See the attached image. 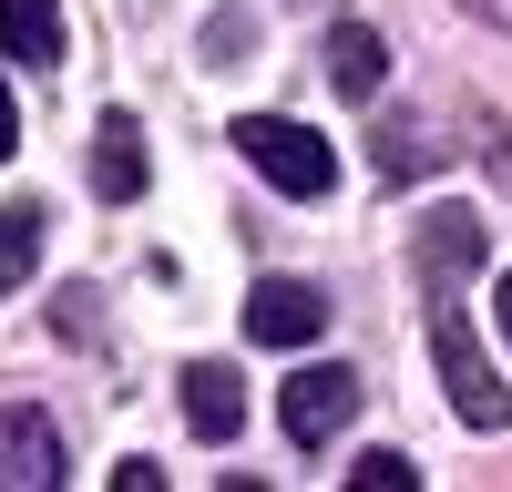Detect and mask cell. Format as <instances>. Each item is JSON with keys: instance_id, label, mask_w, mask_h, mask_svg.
<instances>
[{"instance_id": "obj_4", "label": "cell", "mask_w": 512, "mask_h": 492, "mask_svg": "<svg viewBox=\"0 0 512 492\" xmlns=\"http://www.w3.org/2000/svg\"><path fill=\"white\" fill-rule=\"evenodd\" d=\"M328 328V298L308 277H256V298H246V339L256 349H308Z\"/></svg>"}, {"instance_id": "obj_14", "label": "cell", "mask_w": 512, "mask_h": 492, "mask_svg": "<svg viewBox=\"0 0 512 492\" xmlns=\"http://www.w3.org/2000/svg\"><path fill=\"white\" fill-rule=\"evenodd\" d=\"M410 482H420V472L400 462V451H369V462L349 472V492H410Z\"/></svg>"}, {"instance_id": "obj_9", "label": "cell", "mask_w": 512, "mask_h": 492, "mask_svg": "<svg viewBox=\"0 0 512 492\" xmlns=\"http://www.w3.org/2000/svg\"><path fill=\"white\" fill-rule=\"evenodd\" d=\"M0 52L31 72H62V0H0Z\"/></svg>"}, {"instance_id": "obj_1", "label": "cell", "mask_w": 512, "mask_h": 492, "mask_svg": "<svg viewBox=\"0 0 512 492\" xmlns=\"http://www.w3.org/2000/svg\"><path fill=\"white\" fill-rule=\"evenodd\" d=\"M256 175H267L277 195H328L338 185V154H328V134H308V123H287V113H246L236 134H226Z\"/></svg>"}, {"instance_id": "obj_8", "label": "cell", "mask_w": 512, "mask_h": 492, "mask_svg": "<svg viewBox=\"0 0 512 492\" xmlns=\"http://www.w3.org/2000/svg\"><path fill=\"white\" fill-rule=\"evenodd\" d=\"M185 431L195 441H236L246 431V380H236V369H216V359L185 369Z\"/></svg>"}, {"instance_id": "obj_7", "label": "cell", "mask_w": 512, "mask_h": 492, "mask_svg": "<svg viewBox=\"0 0 512 492\" xmlns=\"http://www.w3.org/2000/svg\"><path fill=\"white\" fill-rule=\"evenodd\" d=\"M410 257H420V287H431V298H451V287L482 267V226H472V216H420Z\"/></svg>"}, {"instance_id": "obj_15", "label": "cell", "mask_w": 512, "mask_h": 492, "mask_svg": "<svg viewBox=\"0 0 512 492\" xmlns=\"http://www.w3.org/2000/svg\"><path fill=\"white\" fill-rule=\"evenodd\" d=\"M21 154V113H11V82H0V164Z\"/></svg>"}, {"instance_id": "obj_2", "label": "cell", "mask_w": 512, "mask_h": 492, "mask_svg": "<svg viewBox=\"0 0 512 492\" xmlns=\"http://www.w3.org/2000/svg\"><path fill=\"white\" fill-rule=\"evenodd\" d=\"M431 359H441V390H451V410H461V431H512V390H502V369L482 359V339H472L461 318L431 328Z\"/></svg>"}, {"instance_id": "obj_12", "label": "cell", "mask_w": 512, "mask_h": 492, "mask_svg": "<svg viewBox=\"0 0 512 492\" xmlns=\"http://www.w3.org/2000/svg\"><path fill=\"white\" fill-rule=\"evenodd\" d=\"M41 226H52L41 205H11V216H0V298H11V287L31 277V257H41Z\"/></svg>"}, {"instance_id": "obj_13", "label": "cell", "mask_w": 512, "mask_h": 492, "mask_svg": "<svg viewBox=\"0 0 512 492\" xmlns=\"http://www.w3.org/2000/svg\"><path fill=\"white\" fill-rule=\"evenodd\" d=\"M256 52V21L246 11H216V21H205V62H246Z\"/></svg>"}, {"instance_id": "obj_16", "label": "cell", "mask_w": 512, "mask_h": 492, "mask_svg": "<svg viewBox=\"0 0 512 492\" xmlns=\"http://www.w3.org/2000/svg\"><path fill=\"white\" fill-rule=\"evenodd\" d=\"M472 21H492V31H512V0H461Z\"/></svg>"}, {"instance_id": "obj_10", "label": "cell", "mask_w": 512, "mask_h": 492, "mask_svg": "<svg viewBox=\"0 0 512 492\" xmlns=\"http://www.w3.org/2000/svg\"><path fill=\"white\" fill-rule=\"evenodd\" d=\"M379 72H390L379 31H369V21H338V31H328V82H338L349 103H369V93H379Z\"/></svg>"}, {"instance_id": "obj_11", "label": "cell", "mask_w": 512, "mask_h": 492, "mask_svg": "<svg viewBox=\"0 0 512 492\" xmlns=\"http://www.w3.org/2000/svg\"><path fill=\"white\" fill-rule=\"evenodd\" d=\"M379 175H390V185H410V175H431V164H441V144L431 134H420V123H379Z\"/></svg>"}, {"instance_id": "obj_17", "label": "cell", "mask_w": 512, "mask_h": 492, "mask_svg": "<svg viewBox=\"0 0 512 492\" xmlns=\"http://www.w3.org/2000/svg\"><path fill=\"white\" fill-rule=\"evenodd\" d=\"M502 339H512V277H502Z\"/></svg>"}, {"instance_id": "obj_6", "label": "cell", "mask_w": 512, "mask_h": 492, "mask_svg": "<svg viewBox=\"0 0 512 492\" xmlns=\"http://www.w3.org/2000/svg\"><path fill=\"white\" fill-rule=\"evenodd\" d=\"M144 175H154L144 123H134V113H103V123H93V195H103V205H134Z\"/></svg>"}, {"instance_id": "obj_5", "label": "cell", "mask_w": 512, "mask_h": 492, "mask_svg": "<svg viewBox=\"0 0 512 492\" xmlns=\"http://www.w3.org/2000/svg\"><path fill=\"white\" fill-rule=\"evenodd\" d=\"M62 482V431L41 410H0V492H52Z\"/></svg>"}, {"instance_id": "obj_3", "label": "cell", "mask_w": 512, "mask_h": 492, "mask_svg": "<svg viewBox=\"0 0 512 492\" xmlns=\"http://www.w3.org/2000/svg\"><path fill=\"white\" fill-rule=\"evenodd\" d=\"M277 421H287V441H338L359 421V369H338V359L297 369V380L277 390Z\"/></svg>"}]
</instances>
